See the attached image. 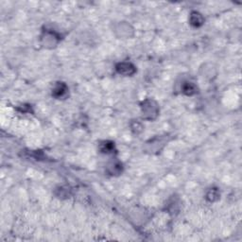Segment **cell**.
I'll return each mask as SVG.
<instances>
[{"mask_svg":"<svg viewBox=\"0 0 242 242\" xmlns=\"http://www.w3.org/2000/svg\"><path fill=\"white\" fill-rule=\"evenodd\" d=\"M65 90H66L65 86L62 85V84H61V85H59V86H57L56 88H55L54 95L56 96V97H62L65 93Z\"/></svg>","mask_w":242,"mask_h":242,"instance_id":"6da1fadb","label":"cell"}]
</instances>
